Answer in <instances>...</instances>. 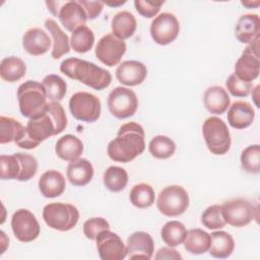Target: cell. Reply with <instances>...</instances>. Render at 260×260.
Masks as SVG:
<instances>
[{
  "label": "cell",
  "instance_id": "cell-1",
  "mask_svg": "<svg viewBox=\"0 0 260 260\" xmlns=\"http://www.w3.org/2000/svg\"><path fill=\"white\" fill-rule=\"evenodd\" d=\"M145 149L144 130L135 122L123 124L117 137L110 141L107 147L109 157L118 162H129L141 154Z\"/></svg>",
  "mask_w": 260,
  "mask_h": 260
},
{
  "label": "cell",
  "instance_id": "cell-2",
  "mask_svg": "<svg viewBox=\"0 0 260 260\" xmlns=\"http://www.w3.org/2000/svg\"><path fill=\"white\" fill-rule=\"evenodd\" d=\"M60 71L69 78L78 80L95 90L108 87L112 81V75L108 70L78 58L65 59L60 65Z\"/></svg>",
  "mask_w": 260,
  "mask_h": 260
},
{
  "label": "cell",
  "instance_id": "cell-3",
  "mask_svg": "<svg viewBox=\"0 0 260 260\" xmlns=\"http://www.w3.org/2000/svg\"><path fill=\"white\" fill-rule=\"evenodd\" d=\"M19 111L25 118H34L44 113L47 106V93L43 83L27 80L17 88Z\"/></svg>",
  "mask_w": 260,
  "mask_h": 260
},
{
  "label": "cell",
  "instance_id": "cell-4",
  "mask_svg": "<svg viewBox=\"0 0 260 260\" xmlns=\"http://www.w3.org/2000/svg\"><path fill=\"white\" fill-rule=\"evenodd\" d=\"M25 127V136L18 143H16L17 146L24 149L36 148L47 138L58 134L56 123L46 110L39 116L30 118Z\"/></svg>",
  "mask_w": 260,
  "mask_h": 260
},
{
  "label": "cell",
  "instance_id": "cell-5",
  "mask_svg": "<svg viewBox=\"0 0 260 260\" xmlns=\"http://www.w3.org/2000/svg\"><path fill=\"white\" fill-rule=\"evenodd\" d=\"M202 133L208 150L215 155L225 154L231 147V134L226 124L218 117L207 118L202 126Z\"/></svg>",
  "mask_w": 260,
  "mask_h": 260
},
{
  "label": "cell",
  "instance_id": "cell-6",
  "mask_svg": "<svg viewBox=\"0 0 260 260\" xmlns=\"http://www.w3.org/2000/svg\"><path fill=\"white\" fill-rule=\"evenodd\" d=\"M43 218L49 228L67 232L76 225L79 219V212L72 204L53 202L44 207Z\"/></svg>",
  "mask_w": 260,
  "mask_h": 260
},
{
  "label": "cell",
  "instance_id": "cell-7",
  "mask_svg": "<svg viewBox=\"0 0 260 260\" xmlns=\"http://www.w3.org/2000/svg\"><path fill=\"white\" fill-rule=\"evenodd\" d=\"M156 206L159 212L166 216H179L183 214L189 206V195L182 186H167L159 192Z\"/></svg>",
  "mask_w": 260,
  "mask_h": 260
},
{
  "label": "cell",
  "instance_id": "cell-8",
  "mask_svg": "<svg viewBox=\"0 0 260 260\" xmlns=\"http://www.w3.org/2000/svg\"><path fill=\"white\" fill-rule=\"evenodd\" d=\"M220 206L225 222L236 228L249 224L258 212L257 205L245 198H235Z\"/></svg>",
  "mask_w": 260,
  "mask_h": 260
},
{
  "label": "cell",
  "instance_id": "cell-9",
  "mask_svg": "<svg viewBox=\"0 0 260 260\" xmlns=\"http://www.w3.org/2000/svg\"><path fill=\"white\" fill-rule=\"evenodd\" d=\"M69 110L76 120L91 123L100 118L102 105L100 99L94 94L78 91L71 95Z\"/></svg>",
  "mask_w": 260,
  "mask_h": 260
},
{
  "label": "cell",
  "instance_id": "cell-10",
  "mask_svg": "<svg viewBox=\"0 0 260 260\" xmlns=\"http://www.w3.org/2000/svg\"><path fill=\"white\" fill-rule=\"evenodd\" d=\"M108 108L117 119L133 116L138 108V100L133 90L124 86H117L108 95Z\"/></svg>",
  "mask_w": 260,
  "mask_h": 260
},
{
  "label": "cell",
  "instance_id": "cell-11",
  "mask_svg": "<svg viewBox=\"0 0 260 260\" xmlns=\"http://www.w3.org/2000/svg\"><path fill=\"white\" fill-rule=\"evenodd\" d=\"M11 229L15 238L22 243H29L40 235V224L35 214L28 209H18L11 217Z\"/></svg>",
  "mask_w": 260,
  "mask_h": 260
},
{
  "label": "cell",
  "instance_id": "cell-12",
  "mask_svg": "<svg viewBox=\"0 0 260 260\" xmlns=\"http://www.w3.org/2000/svg\"><path fill=\"white\" fill-rule=\"evenodd\" d=\"M259 39L249 44L235 64V74L242 80L251 82L259 75Z\"/></svg>",
  "mask_w": 260,
  "mask_h": 260
},
{
  "label": "cell",
  "instance_id": "cell-13",
  "mask_svg": "<svg viewBox=\"0 0 260 260\" xmlns=\"http://www.w3.org/2000/svg\"><path fill=\"white\" fill-rule=\"evenodd\" d=\"M180 31L177 17L170 12H162L152 20L150 24V36L158 45H168L174 42Z\"/></svg>",
  "mask_w": 260,
  "mask_h": 260
},
{
  "label": "cell",
  "instance_id": "cell-14",
  "mask_svg": "<svg viewBox=\"0 0 260 260\" xmlns=\"http://www.w3.org/2000/svg\"><path fill=\"white\" fill-rule=\"evenodd\" d=\"M126 48V43L123 40L113 34H107L98 42L94 53L103 64L113 67L121 61Z\"/></svg>",
  "mask_w": 260,
  "mask_h": 260
},
{
  "label": "cell",
  "instance_id": "cell-15",
  "mask_svg": "<svg viewBox=\"0 0 260 260\" xmlns=\"http://www.w3.org/2000/svg\"><path fill=\"white\" fill-rule=\"evenodd\" d=\"M95 242L100 258L103 260H123L127 256V248L122 239L110 230L102 231Z\"/></svg>",
  "mask_w": 260,
  "mask_h": 260
},
{
  "label": "cell",
  "instance_id": "cell-16",
  "mask_svg": "<svg viewBox=\"0 0 260 260\" xmlns=\"http://www.w3.org/2000/svg\"><path fill=\"white\" fill-rule=\"evenodd\" d=\"M62 25L69 31H74L85 24L86 13L78 1H65L60 6L57 14Z\"/></svg>",
  "mask_w": 260,
  "mask_h": 260
},
{
  "label": "cell",
  "instance_id": "cell-17",
  "mask_svg": "<svg viewBox=\"0 0 260 260\" xmlns=\"http://www.w3.org/2000/svg\"><path fill=\"white\" fill-rule=\"evenodd\" d=\"M127 255L130 259H151L154 252V243L146 232H135L127 239Z\"/></svg>",
  "mask_w": 260,
  "mask_h": 260
},
{
  "label": "cell",
  "instance_id": "cell-18",
  "mask_svg": "<svg viewBox=\"0 0 260 260\" xmlns=\"http://www.w3.org/2000/svg\"><path fill=\"white\" fill-rule=\"evenodd\" d=\"M146 76V66L142 62L135 60L124 61L116 69V78L127 86H135L142 83Z\"/></svg>",
  "mask_w": 260,
  "mask_h": 260
},
{
  "label": "cell",
  "instance_id": "cell-19",
  "mask_svg": "<svg viewBox=\"0 0 260 260\" xmlns=\"http://www.w3.org/2000/svg\"><path fill=\"white\" fill-rule=\"evenodd\" d=\"M51 44L52 42L49 35L39 27L27 29L22 37V47L24 51L32 56H41L47 53Z\"/></svg>",
  "mask_w": 260,
  "mask_h": 260
},
{
  "label": "cell",
  "instance_id": "cell-20",
  "mask_svg": "<svg viewBox=\"0 0 260 260\" xmlns=\"http://www.w3.org/2000/svg\"><path fill=\"white\" fill-rule=\"evenodd\" d=\"M235 35L239 42L251 44L260 38V18L258 14L242 15L235 27Z\"/></svg>",
  "mask_w": 260,
  "mask_h": 260
},
{
  "label": "cell",
  "instance_id": "cell-21",
  "mask_svg": "<svg viewBox=\"0 0 260 260\" xmlns=\"http://www.w3.org/2000/svg\"><path fill=\"white\" fill-rule=\"evenodd\" d=\"M255 118L253 107L245 101L234 102L228 111V122L236 129H244L249 127Z\"/></svg>",
  "mask_w": 260,
  "mask_h": 260
},
{
  "label": "cell",
  "instance_id": "cell-22",
  "mask_svg": "<svg viewBox=\"0 0 260 260\" xmlns=\"http://www.w3.org/2000/svg\"><path fill=\"white\" fill-rule=\"evenodd\" d=\"M203 103L206 110L215 115L223 114L231 104L228 91L219 85L208 87L203 95Z\"/></svg>",
  "mask_w": 260,
  "mask_h": 260
},
{
  "label": "cell",
  "instance_id": "cell-23",
  "mask_svg": "<svg viewBox=\"0 0 260 260\" xmlns=\"http://www.w3.org/2000/svg\"><path fill=\"white\" fill-rule=\"evenodd\" d=\"M39 189L46 198H55L60 196L66 187L64 176L55 170L45 172L39 179Z\"/></svg>",
  "mask_w": 260,
  "mask_h": 260
},
{
  "label": "cell",
  "instance_id": "cell-24",
  "mask_svg": "<svg viewBox=\"0 0 260 260\" xmlns=\"http://www.w3.org/2000/svg\"><path fill=\"white\" fill-rule=\"evenodd\" d=\"M66 176L71 185L82 187L91 181L93 177V167L89 160L78 158L68 165Z\"/></svg>",
  "mask_w": 260,
  "mask_h": 260
},
{
  "label": "cell",
  "instance_id": "cell-25",
  "mask_svg": "<svg viewBox=\"0 0 260 260\" xmlns=\"http://www.w3.org/2000/svg\"><path fill=\"white\" fill-rule=\"evenodd\" d=\"M55 151L61 159L71 162L78 159L82 154L83 143L78 137L72 134H66L58 139Z\"/></svg>",
  "mask_w": 260,
  "mask_h": 260
},
{
  "label": "cell",
  "instance_id": "cell-26",
  "mask_svg": "<svg viewBox=\"0 0 260 260\" xmlns=\"http://www.w3.org/2000/svg\"><path fill=\"white\" fill-rule=\"evenodd\" d=\"M235 249L233 237L223 231L213 232L210 235L209 254L214 258H228L232 255Z\"/></svg>",
  "mask_w": 260,
  "mask_h": 260
},
{
  "label": "cell",
  "instance_id": "cell-27",
  "mask_svg": "<svg viewBox=\"0 0 260 260\" xmlns=\"http://www.w3.org/2000/svg\"><path fill=\"white\" fill-rule=\"evenodd\" d=\"M136 19L129 11H120L114 15L111 22L112 34L121 40L129 39L136 30Z\"/></svg>",
  "mask_w": 260,
  "mask_h": 260
},
{
  "label": "cell",
  "instance_id": "cell-28",
  "mask_svg": "<svg viewBox=\"0 0 260 260\" xmlns=\"http://www.w3.org/2000/svg\"><path fill=\"white\" fill-rule=\"evenodd\" d=\"M26 134V127H24L17 120L1 116L0 117V143L15 142L18 143Z\"/></svg>",
  "mask_w": 260,
  "mask_h": 260
},
{
  "label": "cell",
  "instance_id": "cell-29",
  "mask_svg": "<svg viewBox=\"0 0 260 260\" xmlns=\"http://www.w3.org/2000/svg\"><path fill=\"white\" fill-rule=\"evenodd\" d=\"M45 26L53 38V49L51 56L54 59H59L60 57H62L70 51L68 36L60 28L57 22L52 18L46 19Z\"/></svg>",
  "mask_w": 260,
  "mask_h": 260
},
{
  "label": "cell",
  "instance_id": "cell-30",
  "mask_svg": "<svg viewBox=\"0 0 260 260\" xmlns=\"http://www.w3.org/2000/svg\"><path fill=\"white\" fill-rule=\"evenodd\" d=\"M183 243L187 252L195 255L204 254L209 250L210 235L201 229H193L187 232Z\"/></svg>",
  "mask_w": 260,
  "mask_h": 260
},
{
  "label": "cell",
  "instance_id": "cell-31",
  "mask_svg": "<svg viewBox=\"0 0 260 260\" xmlns=\"http://www.w3.org/2000/svg\"><path fill=\"white\" fill-rule=\"evenodd\" d=\"M25 72V63L18 57H6L0 63V76L7 82H15L21 79Z\"/></svg>",
  "mask_w": 260,
  "mask_h": 260
},
{
  "label": "cell",
  "instance_id": "cell-32",
  "mask_svg": "<svg viewBox=\"0 0 260 260\" xmlns=\"http://www.w3.org/2000/svg\"><path fill=\"white\" fill-rule=\"evenodd\" d=\"M105 187L112 192H120L128 183V174L125 169L117 166L109 167L103 176Z\"/></svg>",
  "mask_w": 260,
  "mask_h": 260
},
{
  "label": "cell",
  "instance_id": "cell-33",
  "mask_svg": "<svg viewBox=\"0 0 260 260\" xmlns=\"http://www.w3.org/2000/svg\"><path fill=\"white\" fill-rule=\"evenodd\" d=\"M130 202L138 208H147L154 203L155 194L153 188L146 183H140L132 187L129 194Z\"/></svg>",
  "mask_w": 260,
  "mask_h": 260
},
{
  "label": "cell",
  "instance_id": "cell-34",
  "mask_svg": "<svg viewBox=\"0 0 260 260\" xmlns=\"http://www.w3.org/2000/svg\"><path fill=\"white\" fill-rule=\"evenodd\" d=\"M186 234L187 230L185 225L177 220L166 222L160 231L162 241L170 247H177L181 245L185 240Z\"/></svg>",
  "mask_w": 260,
  "mask_h": 260
},
{
  "label": "cell",
  "instance_id": "cell-35",
  "mask_svg": "<svg viewBox=\"0 0 260 260\" xmlns=\"http://www.w3.org/2000/svg\"><path fill=\"white\" fill-rule=\"evenodd\" d=\"M43 85L46 89L47 99L50 102H60L64 99L67 91L66 81L56 74H49L44 77Z\"/></svg>",
  "mask_w": 260,
  "mask_h": 260
},
{
  "label": "cell",
  "instance_id": "cell-36",
  "mask_svg": "<svg viewBox=\"0 0 260 260\" xmlns=\"http://www.w3.org/2000/svg\"><path fill=\"white\" fill-rule=\"evenodd\" d=\"M148 150L155 158L165 159L171 157L175 153L176 144L168 136L156 135L149 141Z\"/></svg>",
  "mask_w": 260,
  "mask_h": 260
},
{
  "label": "cell",
  "instance_id": "cell-37",
  "mask_svg": "<svg viewBox=\"0 0 260 260\" xmlns=\"http://www.w3.org/2000/svg\"><path fill=\"white\" fill-rule=\"evenodd\" d=\"M94 43V35L92 30L86 26L82 25L75 29L70 39L71 48L77 53H86L88 52Z\"/></svg>",
  "mask_w": 260,
  "mask_h": 260
},
{
  "label": "cell",
  "instance_id": "cell-38",
  "mask_svg": "<svg viewBox=\"0 0 260 260\" xmlns=\"http://www.w3.org/2000/svg\"><path fill=\"white\" fill-rule=\"evenodd\" d=\"M260 145L253 144L247 146L241 154V166L244 171L250 174L259 173Z\"/></svg>",
  "mask_w": 260,
  "mask_h": 260
},
{
  "label": "cell",
  "instance_id": "cell-39",
  "mask_svg": "<svg viewBox=\"0 0 260 260\" xmlns=\"http://www.w3.org/2000/svg\"><path fill=\"white\" fill-rule=\"evenodd\" d=\"M201 222L208 230H217L223 228L226 222L222 216L221 206L214 204L207 207L201 214Z\"/></svg>",
  "mask_w": 260,
  "mask_h": 260
},
{
  "label": "cell",
  "instance_id": "cell-40",
  "mask_svg": "<svg viewBox=\"0 0 260 260\" xmlns=\"http://www.w3.org/2000/svg\"><path fill=\"white\" fill-rule=\"evenodd\" d=\"M20 174V164L15 154L0 156V177L2 180H17Z\"/></svg>",
  "mask_w": 260,
  "mask_h": 260
},
{
  "label": "cell",
  "instance_id": "cell-41",
  "mask_svg": "<svg viewBox=\"0 0 260 260\" xmlns=\"http://www.w3.org/2000/svg\"><path fill=\"white\" fill-rule=\"evenodd\" d=\"M14 154L16 155L20 164V174L17 180L21 182L30 180L38 171V161L36 157L29 153L23 152H17Z\"/></svg>",
  "mask_w": 260,
  "mask_h": 260
},
{
  "label": "cell",
  "instance_id": "cell-42",
  "mask_svg": "<svg viewBox=\"0 0 260 260\" xmlns=\"http://www.w3.org/2000/svg\"><path fill=\"white\" fill-rule=\"evenodd\" d=\"M228 90L234 95L238 98H245L249 95L252 89V82L244 81L240 79L235 73L231 74L225 82Z\"/></svg>",
  "mask_w": 260,
  "mask_h": 260
},
{
  "label": "cell",
  "instance_id": "cell-43",
  "mask_svg": "<svg viewBox=\"0 0 260 260\" xmlns=\"http://www.w3.org/2000/svg\"><path fill=\"white\" fill-rule=\"evenodd\" d=\"M105 230H110V224L103 217H91L83 223V234L89 240H95L98 235Z\"/></svg>",
  "mask_w": 260,
  "mask_h": 260
},
{
  "label": "cell",
  "instance_id": "cell-44",
  "mask_svg": "<svg viewBox=\"0 0 260 260\" xmlns=\"http://www.w3.org/2000/svg\"><path fill=\"white\" fill-rule=\"evenodd\" d=\"M46 111L52 116L57 126V133L60 134L67 126V117L65 111L59 102H49L46 106Z\"/></svg>",
  "mask_w": 260,
  "mask_h": 260
},
{
  "label": "cell",
  "instance_id": "cell-45",
  "mask_svg": "<svg viewBox=\"0 0 260 260\" xmlns=\"http://www.w3.org/2000/svg\"><path fill=\"white\" fill-rule=\"evenodd\" d=\"M165 3V1H157V0H135L134 5L137 12L146 18H151L155 16L160 6Z\"/></svg>",
  "mask_w": 260,
  "mask_h": 260
},
{
  "label": "cell",
  "instance_id": "cell-46",
  "mask_svg": "<svg viewBox=\"0 0 260 260\" xmlns=\"http://www.w3.org/2000/svg\"><path fill=\"white\" fill-rule=\"evenodd\" d=\"M80 5L83 7L87 19H94L96 18L103 11L104 2L102 1H86V0H79Z\"/></svg>",
  "mask_w": 260,
  "mask_h": 260
},
{
  "label": "cell",
  "instance_id": "cell-47",
  "mask_svg": "<svg viewBox=\"0 0 260 260\" xmlns=\"http://www.w3.org/2000/svg\"><path fill=\"white\" fill-rule=\"evenodd\" d=\"M154 258L155 259H174V260H179L180 259L181 260L182 256L177 250H175V249H173V247L169 246V247L160 248L156 252Z\"/></svg>",
  "mask_w": 260,
  "mask_h": 260
},
{
  "label": "cell",
  "instance_id": "cell-48",
  "mask_svg": "<svg viewBox=\"0 0 260 260\" xmlns=\"http://www.w3.org/2000/svg\"><path fill=\"white\" fill-rule=\"evenodd\" d=\"M242 5L246 6L247 8H257L260 5L259 1H242Z\"/></svg>",
  "mask_w": 260,
  "mask_h": 260
},
{
  "label": "cell",
  "instance_id": "cell-49",
  "mask_svg": "<svg viewBox=\"0 0 260 260\" xmlns=\"http://www.w3.org/2000/svg\"><path fill=\"white\" fill-rule=\"evenodd\" d=\"M259 88H260V86H259V85H257L254 89H252V98H253L254 103H255V105H256L257 107H259V103H258V100H257V99L259 98V95H258Z\"/></svg>",
  "mask_w": 260,
  "mask_h": 260
},
{
  "label": "cell",
  "instance_id": "cell-50",
  "mask_svg": "<svg viewBox=\"0 0 260 260\" xmlns=\"http://www.w3.org/2000/svg\"><path fill=\"white\" fill-rule=\"evenodd\" d=\"M124 3H126L125 0L124 1H118V2H112V1H105L104 2V4L109 5V6H119V5H122Z\"/></svg>",
  "mask_w": 260,
  "mask_h": 260
}]
</instances>
